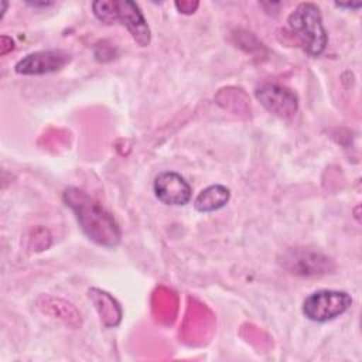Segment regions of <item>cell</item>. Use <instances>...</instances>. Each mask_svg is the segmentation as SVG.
<instances>
[{
	"instance_id": "cell-1",
	"label": "cell",
	"mask_w": 362,
	"mask_h": 362,
	"mask_svg": "<svg viewBox=\"0 0 362 362\" xmlns=\"http://www.w3.org/2000/svg\"><path fill=\"white\" fill-rule=\"evenodd\" d=\"M62 199L74 212L82 232L89 240L109 249L120 243V228L113 215L99 201L76 187H68L62 192Z\"/></svg>"
},
{
	"instance_id": "cell-2",
	"label": "cell",
	"mask_w": 362,
	"mask_h": 362,
	"mask_svg": "<svg viewBox=\"0 0 362 362\" xmlns=\"http://www.w3.org/2000/svg\"><path fill=\"white\" fill-rule=\"evenodd\" d=\"M287 24L297 44L310 57H320L328 42L320 7L314 3H300L288 16Z\"/></svg>"
},
{
	"instance_id": "cell-3",
	"label": "cell",
	"mask_w": 362,
	"mask_h": 362,
	"mask_svg": "<svg viewBox=\"0 0 362 362\" xmlns=\"http://www.w3.org/2000/svg\"><path fill=\"white\" fill-rule=\"evenodd\" d=\"M92 10L102 23H119L126 27L140 47L150 44L151 33L137 3L129 0H99L92 3Z\"/></svg>"
},
{
	"instance_id": "cell-4",
	"label": "cell",
	"mask_w": 362,
	"mask_h": 362,
	"mask_svg": "<svg viewBox=\"0 0 362 362\" xmlns=\"http://www.w3.org/2000/svg\"><path fill=\"white\" fill-rule=\"evenodd\" d=\"M352 298L346 291L317 290L303 301V314L314 322H327L349 310Z\"/></svg>"
},
{
	"instance_id": "cell-5",
	"label": "cell",
	"mask_w": 362,
	"mask_h": 362,
	"mask_svg": "<svg viewBox=\"0 0 362 362\" xmlns=\"http://www.w3.org/2000/svg\"><path fill=\"white\" fill-rule=\"evenodd\" d=\"M156 198L168 206H182L189 202L192 188L188 181L175 171H161L153 181Z\"/></svg>"
},
{
	"instance_id": "cell-6",
	"label": "cell",
	"mask_w": 362,
	"mask_h": 362,
	"mask_svg": "<svg viewBox=\"0 0 362 362\" xmlns=\"http://www.w3.org/2000/svg\"><path fill=\"white\" fill-rule=\"evenodd\" d=\"M256 99L273 115L281 119H291L298 109V99L296 93L279 83H263L256 92Z\"/></svg>"
},
{
	"instance_id": "cell-7",
	"label": "cell",
	"mask_w": 362,
	"mask_h": 362,
	"mask_svg": "<svg viewBox=\"0 0 362 362\" xmlns=\"http://www.w3.org/2000/svg\"><path fill=\"white\" fill-rule=\"evenodd\" d=\"M69 61L71 55L62 49H42L21 58L14 71L20 75H44L62 69Z\"/></svg>"
},
{
	"instance_id": "cell-8",
	"label": "cell",
	"mask_w": 362,
	"mask_h": 362,
	"mask_svg": "<svg viewBox=\"0 0 362 362\" xmlns=\"http://www.w3.org/2000/svg\"><path fill=\"white\" fill-rule=\"evenodd\" d=\"M230 199V189L222 184H214L204 188L194 199V208L198 212L208 214L223 208Z\"/></svg>"
},
{
	"instance_id": "cell-9",
	"label": "cell",
	"mask_w": 362,
	"mask_h": 362,
	"mask_svg": "<svg viewBox=\"0 0 362 362\" xmlns=\"http://www.w3.org/2000/svg\"><path fill=\"white\" fill-rule=\"evenodd\" d=\"M335 6H337V7H339V8H351V10H356V8H359V7L362 6V3H361V1H358V3H335Z\"/></svg>"
}]
</instances>
